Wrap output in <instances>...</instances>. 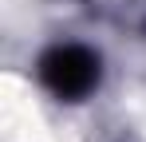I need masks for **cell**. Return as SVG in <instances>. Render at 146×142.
<instances>
[{
	"label": "cell",
	"instance_id": "1",
	"mask_svg": "<svg viewBox=\"0 0 146 142\" xmlns=\"http://www.w3.org/2000/svg\"><path fill=\"white\" fill-rule=\"evenodd\" d=\"M99 79H103V63H99L95 51L83 47V44H55L40 59V83L55 99H63V103L87 99L99 87Z\"/></svg>",
	"mask_w": 146,
	"mask_h": 142
}]
</instances>
